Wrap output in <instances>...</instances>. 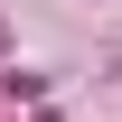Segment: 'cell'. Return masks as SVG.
Instances as JSON below:
<instances>
[{
  "label": "cell",
  "instance_id": "6da1fadb",
  "mask_svg": "<svg viewBox=\"0 0 122 122\" xmlns=\"http://www.w3.org/2000/svg\"><path fill=\"white\" fill-rule=\"evenodd\" d=\"M0 56H10V28H0Z\"/></svg>",
  "mask_w": 122,
  "mask_h": 122
}]
</instances>
